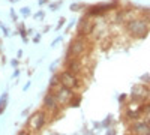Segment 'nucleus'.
Masks as SVG:
<instances>
[{"instance_id": "nucleus-1", "label": "nucleus", "mask_w": 150, "mask_h": 135, "mask_svg": "<svg viewBox=\"0 0 150 135\" xmlns=\"http://www.w3.org/2000/svg\"><path fill=\"white\" fill-rule=\"evenodd\" d=\"M126 30L128 33L132 36V38H143V36L147 35V30H149V24L144 21V20H129L126 23Z\"/></svg>"}, {"instance_id": "nucleus-2", "label": "nucleus", "mask_w": 150, "mask_h": 135, "mask_svg": "<svg viewBox=\"0 0 150 135\" xmlns=\"http://www.w3.org/2000/svg\"><path fill=\"white\" fill-rule=\"evenodd\" d=\"M59 78H60V86H63L66 89H71V90H77L80 87V80H78V75L74 74L68 69H65L62 74H59Z\"/></svg>"}, {"instance_id": "nucleus-3", "label": "nucleus", "mask_w": 150, "mask_h": 135, "mask_svg": "<svg viewBox=\"0 0 150 135\" xmlns=\"http://www.w3.org/2000/svg\"><path fill=\"white\" fill-rule=\"evenodd\" d=\"M51 92L54 93L56 99H57V102H59L60 105H66V104H69V102L72 101V98L75 96V92H74V90L66 89V87H63V86H59V87L53 89Z\"/></svg>"}, {"instance_id": "nucleus-4", "label": "nucleus", "mask_w": 150, "mask_h": 135, "mask_svg": "<svg viewBox=\"0 0 150 135\" xmlns=\"http://www.w3.org/2000/svg\"><path fill=\"white\" fill-rule=\"evenodd\" d=\"M45 122H47V114H45L44 111H38V113H35V114L30 117V120H29L30 129H33V131H39L41 128H44Z\"/></svg>"}, {"instance_id": "nucleus-5", "label": "nucleus", "mask_w": 150, "mask_h": 135, "mask_svg": "<svg viewBox=\"0 0 150 135\" xmlns=\"http://www.w3.org/2000/svg\"><path fill=\"white\" fill-rule=\"evenodd\" d=\"M84 48H86L84 39H75V41H72V44L69 47V56L80 57L81 54H84Z\"/></svg>"}, {"instance_id": "nucleus-6", "label": "nucleus", "mask_w": 150, "mask_h": 135, "mask_svg": "<svg viewBox=\"0 0 150 135\" xmlns=\"http://www.w3.org/2000/svg\"><path fill=\"white\" fill-rule=\"evenodd\" d=\"M65 68L74 74H77V75L81 74V71H83V65L80 63L78 57H72V56H68V59L65 60Z\"/></svg>"}, {"instance_id": "nucleus-7", "label": "nucleus", "mask_w": 150, "mask_h": 135, "mask_svg": "<svg viewBox=\"0 0 150 135\" xmlns=\"http://www.w3.org/2000/svg\"><path fill=\"white\" fill-rule=\"evenodd\" d=\"M95 30V24L90 21L89 17H86L80 21V26H78V33L80 36H87V35H90L92 32Z\"/></svg>"}, {"instance_id": "nucleus-8", "label": "nucleus", "mask_w": 150, "mask_h": 135, "mask_svg": "<svg viewBox=\"0 0 150 135\" xmlns=\"http://www.w3.org/2000/svg\"><path fill=\"white\" fill-rule=\"evenodd\" d=\"M59 105H60V104L57 102V99H56V96H54L53 92H50V93L44 98V107L48 108L50 111H57Z\"/></svg>"}, {"instance_id": "nucleus-9", "label": "nucleus", "mask_w": 150, "mask_h": 135, "mask_svg": "<svg viewBox=\"0 0 150 135\" xmlns=\"http://www.w3.org/2000/svg\"><path fill=\"white\" fill-rule=\"evenodd\" d=\"M132 132L135 135H150V125L149 123H135L132 126Z\"/></svg>"}, {"instance_id": "nucleus-10", "label": "nucleus", "mask_w": 150, "mask_h": 135, "mask_svg": "<svg viewBox=\"0 0 150 135\" xmlns=\"http://www.w3.org/2000/svg\"><path fill=\"white\" fill-rule=\"evenodd\" d=\"M131 95H132L134 99H144L146 95H147V90H146V87H141V86H137V87H134V89H132Z\"/></svg>"}, {"instance_id": "nucleus-11", "label": "nucleus", "mask_w": 150, "mask_h": 135, "mask_svg": "<svg viewBox=\"0 0 150 135\" xmlns=\"http://www.w3.org/2000/svg\"><path fill=\"white\" fill-rule=\"evenodd\" d=\"M59 86H60V78H59V75H54L51 78V81H50V87H51V90H53V89L59 87Z\"/></svg>"}, {"instance_id": "nucleus-12", "label": "nucleus", "mask_w": 150, "mask_h": 135, "mask_svg": "<svg viewBox=\"0 0 150 135\" xmlns=\"http://www.w3.org/2000/svg\"><path fill=\"white\" fill-rule=\"evenodd\" d=\"M128 116H129V117H132V119H135V117H138V113H135V111L132 113V111H129V113H128Z\"/></svg>"}, {"instance_id": "nucleus-13", "label": "nucleus", "mask_w": 150, "mask_h": 135, "mask_svg": "<svg viewBox=\"0 0 150 135\" xmlns=\"http://www.w3.org/2000/svg\"><path fill=\"white\" fill-rule=\"evenodd\" d=\"M20 135H30V134H29V132H21Z\"/></svg>"}]
</instances>
